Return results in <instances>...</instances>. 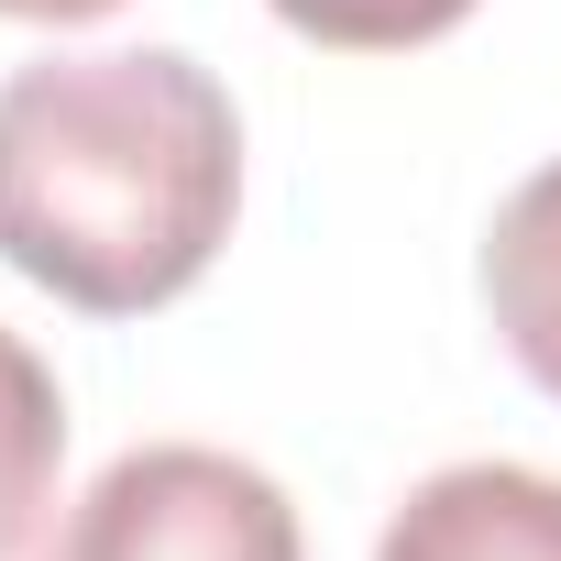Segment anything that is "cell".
Returning <instances> with one entry per match:
<instances>
[{"label":"cell","mask_w":561,"mask_h":561,"mask_svg":"<svg viewBox=\"0 0 561 561\" xmlns=\"http://www.w3.org/2000/svg\"><path fill=\"white\" fill-rule=\"evenodd\" d=\"M242 209L231 89L176 45L45 56L0 89V264L89 320L187 298Z\"/></svg>","instance_id":"1"},{"label":"cell","mask_w":561,"mask_h":561,"mask_svg":"<svg viewBox=\"0 0 561 561\" xmlns=\"http://www.w3.org/2000/svg\"><path fill=\"white\" fill-rule=\"evenodd\" d=\"M45 561H309V550L264 462L209 440H144L67 506Z\"/></svg>","instance_id":"2"},{"label":"cell","mask_w":561,"mask_h":561,"mask_svg":"<svg viewBox=\"0 0 561 561\" xmlns=\"http://www.w3.org/2000/svg\"><path fill=\"white\" fill-rule=\"evenodd\" d=\"M375 561H561V473L451 462L386 517Z\"/></svg>","instance_id":"3"},{"label":"cell","mask_w":561,"mask_h":561,"mask_svg":"<svg viewBox=\"0 0 561 561\" xmlns=\"http://www.w3.org/2000/svg\"><path fill=\"white\" fill-rule=\"evenodd\" d=\"M484 309L539 397H561V165H539L484 231Z\"/></svg>","instance_id":"4"},{"label":"cell","mask_w":561,"mask_h":561,"mask_svg":"<svg viewBox=\"0 0 561 561\" xmlns=\"http://www.w3.org/2000/svg\"><path fill=\"white\" fill-rule=\"evenodd\" d=\"M56 462H67V397L23 331H0V561L56 506Z\"/></svg>","instance_id":"5"},{"label":"cell","mask_w":561,"mask_h":561,"mask_svg":"<svg viewBox=\"0 0 561 561\" xmlns=\"http://www.w3.org/2000/svg\"><path fill=\"white\" fill-rule=\"evenodd\" d=\"M275 23L309 45H342V56H408V45H440L451 23H473V0H275Z\"/></svg>","instance_id":"6"},{"label":"cell","mask_w":561,"mask_h":561,"mask_svg":"<svg viewBox=\"0 0 561 561\" xmlns=\"http://www.w3.org/2000/svg\"><path fill=\"white\" fill-rule=\"evenodd\" d=\"M100 12H122V0H0V23H100Z\"/></svg>","instance_id":"7"}]
</instances>
